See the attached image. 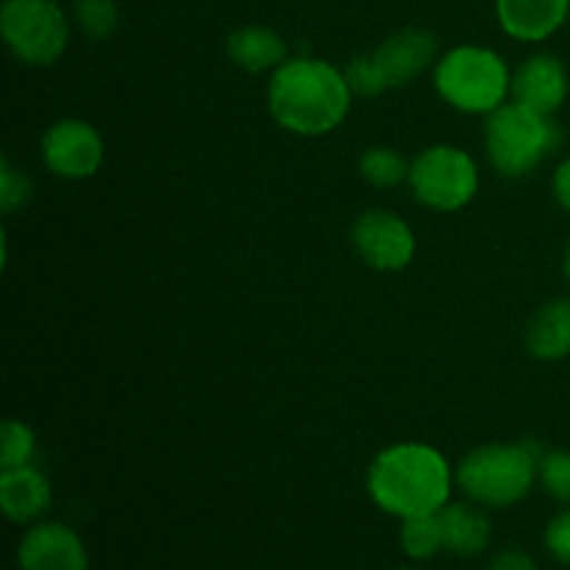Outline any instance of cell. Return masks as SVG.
I'll return each instance as SVG.
<instances>
[{
    "mask_svg": "<svg viewBox=\"0 0 570 570\" xmlns=\"http://www.w3.org/2000/svg\"><path fill=\"white\" fill-rule=\"evenodd\" d=\"M354 92L348 78L321 56H289L267 81V111L295 137H326L348 117Z\"/></svg>",
    "mask_w": 570,
    "mask_h": 570,
    "instance_id": "1",
    "label": "cell"
},
{
    "mask_svg": "<svg viewBox=\"0 0 570 570\" xmlns=\"http://www.w3.org/2000/svg\"><path fill=\"white\" fill-rule=\"evenodd\" d=\"M365 488L379 510L406 521L443 510L454 493L456 476L443 451L434 445L395 443L373 456Z\"/></svg>",
    "mask_w": 570,
    "mask_h": 570,
    "instance_id": "2",
    "label": "cell"
},
{
    "mask_svg": "<svg viewBox=\"0 0 570 570\" xmlns=\"http://www.w3.org/2000/svg\"><path fill=\"white\" fill-rule=\"evenodd\" d=\"M543 451L532 443H488L468 451L454 468L456 488L484 510H507L527 499L538 484Z\"/></svg>",
    "mask_w": 570,
    "mask_h": 570,
    "instance_id": "3",
    "label": "cell"
},
{
    "mask_svg": "<svg viewBox=\"0 0 570 570\" xmlns=\"http://www.w3.org/2000/svg\"><path fill=\"white\" fill-rule=\"evenodd\" d=\"M432 83L445 106L468 117H488L512 98V70L484 45H456L440 53Z\"/></svg>",
    "mask_w": 570,
    "mask_h": 570,
    "instance_id": "4",
    "label": "cell"
},
{
    "mask_svg": "<svg viewBox=\"0 0 570 570\" xmlns=\"http://www.w3.org/2000/svg\"><path fill=\"white\" fill-rule=\"evenodd\" d=\"M484 154L504 178H527L562 145V128L554 117L507 100L484 117Z\"/></svg>",
    "mask_w": 570,
    "mask_h": 570,
    "instance_id": "5",
    "label": "cell"
},
{
    "mask_svg": "<svg viewBox=\"0 0 570 570\" xmlns=\"http://www.w3.org/2000/svg\"><path fill=\"white\" fill-rule=\"evenodd\" d=\"M72 17L59 0H3L0 37L26 67H53L67 53Z\"/></svg>",
    "mask_w": 570,
    "mask_h": 570,
    "instance_id": "6",
    "label": "cell"
},
{
    "mask_svg": "<svg viewBox=\"0 0 570 570\" xmlns=\"http://www.w3.org/2000/svg\"><path fill=\"white\" fill-rule=\"evenodd\" d=\"M412 198L429 212L451 215L473 204L479 195V165L465 148L438 142L410 159Z\"/></svg>",
    "mask_w": 570,
    "mask_h": 570,
    "instance_id": "7",
    "label": "cell"
},
{
    "mask_svg": "<svg viewBox=\"0 0 570 570\" xmlns=\"http://www.w3.org/2000/svg\"><path fill=\"white\" fill-rule=\"evenodd\" d=\"M42 165L65 181H87L104 167L106 142L98 128L81 117H61L39 142Z\"/></svg>",
    "mask_w": 570,
    "mask_h": 570,
    "instance_id": "8",
    "label": "cell"
},
{
    "mask_svg": "<svg viewBox=\"0 0 570 570\" xmlns=\"http://www.w3.org/2000/svg\"><path fill=\"white\" fill-rule=\"evenodd\" d=\"M351 243L371 271L399 273L412 265L417 239L410 223L390 209H365L351 226Z\"/></svg>",
    "mask_w": 570,
    "mask_h": 570,
    "instance_id": "9",
    "label": "cell"
},
{
    "mask_svg": "<svg viewBox=\"0 0 570 570\" xmlns=\"http://www.w3.org/2000/svg\"><path fill=\"white\" fill-rule=\"evenodd\" d=\"M382 70L387 89L410 87L423 72L434 70L440 59V42L429 28H401L371 50Z\"/></svg>",
    "mask_w": 570,
    "mask_h": 570,
    "instance_id": "10",
    "label": "cell"
},
{
    "mask_svg": "<svg viewBox=\"0 0 570 570\" xmlns=\"http://www.w3.org/2000/svg\"><path fill=\"white\" fill-rule=\"evenodd\" d=\"M20 570H89L87 546L76 529L56 521H37L17 546Z\"/></svg>",
    "mask_w": 570,
    "mask_h": 570,
    "instance_id": "11",
    "label": "cell"
},
{
    "mask_svg": "<svg viewBox=\"0 0 570 570\" xmlns=\"http://www.w3.org/2000/svg\"><path fill=\"white\" fill-rule=\"evenodd\" d=\"M568 95L570 76L560 56L540 50V53L527 56L512 70V100L540 111V115L554 117L566 106Z\"/></svg>",
    "mask_w": 570,
    "mask_h": 570,
    "instance_id": "12",
    "label": "cell"
},
{
    "mask_svg": "<svg viewBox=\"0 0 570 570\" xmlns=\"http://www.w3.org/2000/svg\"><path fill=\"white\" fill-rule=\"evenodd\" d=\"M501 31L523 45L554 37L570 17V0H495Z\"/></svg>",
    "mask_w": 570,
    "mask_h": 570,
    "instance_id": "13",
    "label": "cell"
},
{
    "mask_svg": "<svg viewBox=\"0 0 570 570\" xmlns=\"http://www.w3.org/2000/svg\"><path fill=\"white\" fill-rule=\"evenodd\" d=\"M226 53L232 65L248 76H265V72L271 76L293 56L287 39L276 28L259 22L234 28L226 39Z\"/></svg>",
    "mask_w": 570,
    "mask_h": 570,
    "instance_id": "14",
    "label": "cell"
},
{
    "mask_svg": "<svg viewBox=\"0 0 570 570\" xmlns=\"http://www.w3.org/2000/svg\"><path fill=\"white\" fill-rule=\"evenodd\" d=\"M53 490L37 465L0 471V510L11 523H37L50 510Z\"/></svg>",
    "mask_w": 570,
    "mask_h": 570,
    "instance_id": "15",
    "label": "cell"
},
{
    "mask_svg": "<svg viewBox=\"0 0 570 570\" xmlns=\"http://www.w3.org/2000/svg\"><path fill=\"white\" fill-rule=\"evenodd\" d=\"M527 351L540 362H560L570 356V298H551L529 317L523 332Z\"/></svg>",
    "mask_w": 570,
    "mask_h": 570,
    "instance_id": "16",
    "label": "cell"
},
{
    "mask_svg": "<svg viewBox=\"0 0 570 570\" xmlns=\"http://www.w3.org/2000/svg\"><path fill=\"white\" fill-rule=\"evenodd\" d=\"M440 523H443L445 549L456 557L482 554L493 538V523L484 515V507L473 501H449L440 510Z\"/></svg>",
    "mask_w": 570,
    "mask_h": 570,
    "instance_id": "17",
    "label": "cell"
},
{
    "mask_svg": "<svg viewBox=\"0 0 570 570\" xmlns=\"http://www.w3.org/2000/svg\"><path fill=\"white\" fill-rule=\"evenodd\" d=\"M360 176L373 189H395L410 178V161L390 145H371L360 156Z\"/></svg>",
    "mask_w": 570,
    "mask_h": 570,
    "instance_id": "18",
    "label": "cell"
},
{
    "mask_svg": "<svg viewBox=\"0 0 570 570\" xmlns=\"http://www.w3.org/2000/svg\"><path fill=\"white\" fill-rule=\"evenodd\" d=\"M401 549L412 560H432L434 554L445 549L443 540V523H440V512L432 515H415L401 521Z\"/></svg>",
    "mask_w": 570,
    "mask_h": 570,
    "instance_id": "19",
    "label": "cell"
},
{
    "mask_svg": "<svg viewBox=\"0 0 570 570\" xmlns=\"http://www.w3.org/2000/svg\"><path fill=\"white\" fill-rule=\"evenodd\" d=\"M72 26L92 42H104L120 26L117 0H72Z\"/></svg>",
    "mask_w": 570,
    "mask_h": 570,
    "instance_id": "20",
    "label": "cell"
},
{
    "mask_svg": "<svg viewBox=\"0 0 570 570\" xmlns=\"http://www.w3.org/2000/svg\"><path fill=\"white\" fill-rule=\"evenodd\" d=\"M33 456H37V434L28 423L9 417L0 426V471H9V468H22L33 465Z\"/></svg>",
    "mask_w": 570,
    "mask_h": 570,
    "instance_id": "21",
    "label": "cell"
},
{
    "mask_svg": "<svg viewBox=\"0 0 570 570\" xmlns=\"http://www.w3.org/2000/svg\"><path fill=\"white\" fill-rule=\"evenodd\" d=\"M538 482L549 499L570 507V451H543V456H540Z\"/></svg>",
    "mask_w": 570,
    "mask_h": 570,
    "instance_id": "22",
    "label": "cell"
},
{
    "mask_svg": "<svg viewBox=\"0 0 570 570\" xmlns=\"http://www.w3.org/2000/svg\"><path fill=\"white\" fill-rule=\"evenodd\" d=\"M345 78H348V87L351 92L360 95V98H379V95L390 92L387 83H384L382 70L379 65L373 61L371 53H360L343 67Z\"/></svg>",
    "mask_w": 570,
    "mask_h": 570,
    "instance_id": "23",
    "label": "cell"
},
{
    "mask_svg": "<svg viewBox=\"0 0 570 570\" xmlns=\"http://www.w3.org/2000/svg\"><path fill=\"white\" fill-rule=\"evenodd\" d=\"M31 178H28L20 167L11 165V159L3 156V159H0V209H3L6 215H11V212L22 209V206L31 200Z\"/></svg>",
    "mask_w": 570,
    "mask_h": 570,
    "instance_id": "24",
    "label": "cell"
},
{
    "mask_svg": "<svg viewBox=\"0 0 570 570\" xmlns=\"http://www.w3.org/2000/svg\"><path fill=\"white\" fill-rule=\"evenodd\" d=\"M543 543L546 551L554 557L557 562L570 568V507H566L562 512H557L554 518L549 521L543 532Z\"/></svg>",
    "mask_w": 570,
    "mask_h": 570,
    "instance_id": "25",
    "label": "cell"
},
{
    "mask_svg": "<svg viewBox=\"0 0 570 570\" xmlns=\"http://www.w3.org/2000/svg\"><path fill=\"white\" fill-rule=\"evenodd\" d=\"M484 570H540V568H538V562L527 554V551L507 549V551H501V554H495Z\"/></svg>",
    "mask_w": 570,
    "mask_h": 570,
    "instance_id": "26",
    "label": "cell"
},
{
    "mask_svg": "<svg viewBox=\"0 0 570 570\" xmlns=\"http://www.w3.org/2000/svg\"><path fill=\"white\" fill-rule=\"evenodd\" d=\"M551 195H554L557 206L570 215V156L557 165L554 176H551Z\"/></svg>",
    "mask_w": 570,
    "mask_h": 570,
    "instance_id": "27",
    "label": "cell"
},
{
    "mask_svg": "<svg viewBox=\"0 0 570 570\" xmlns=\"http://www.w3.org/2000/svg\"><path fill=\"white\" fill-rule=\"evenodd\" d=\"M562 276H566V282H568V287H570V239H568V245H566V254H562Z\"/></svg>",
    "mask_w": 570,
    "mask_h": 570,
    "instance_id": "28",
    "label": "cell"
},
{
    "mask_svg": "<svg viewBox=\"0 0 570 570\" xmlns=\"http://www.w3.org/2000/svg\"><path fill=\"white\" fill-rule=\"evenodd\" d=\"M399 570H412V568H399Z\"/></svg>",
    "mask_w": 570,
    "mask_h": 570,
    "instance_id": "29",
    "label": "cell"
}]
</instances>
